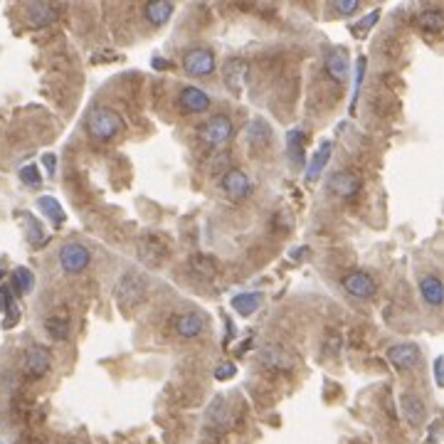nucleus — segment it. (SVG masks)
Returning a JSON list of instances; mask_svg holds the SVG:
<instances>
[{
    "mask_svg": "<svg viewBox=\"0 0 444 444\" xmlns=\"http://www.w3.org/2000/svg\"><path fill=\"white\" fill-rule=\"evenodd\" d=\"M328 193L341 200H351L360 193V178L353 171H336L328 178Z\"/></svg>",
    "mask_w": 444,
    "mask_h": 444,
    "instance_id": "5",
    "label": "nucleus"
},
{
    "mask_svg": "<svg viewBox=\"0 0 444 444\" xmlns=\"http://www.w3.org/2000/svg\"><path fill=\"white\" fill-rule=\"evenodd\" d=\"M358 8H360L358 0H333V3H331V10L338 13V15H353Z\"/></svg>",
    "mask_w": 444,
    "mask_h": 444,
    "instance_id": "35",
    "label": "nucleus"
},
{
    "mask_svg": "<svg viewBox=\"0 0 444 444\" xmlns=\"http://www.w3.org/2000/svg\"><path fill=\"white\" fill-rule=\"evenodd\" d=\"M434 383H437V385L444 383V360H442V358H437V360H434Z\"/></svg>",
    "mask_w": 444,
    "mask_h": 444,
    "instance_id": "37",
    "label": "nucleus"
},
{
    "mask_svg": "<svg viewBox=\"0 0 444 444\" xmlns=\"http://www.w3.org/2000/svg\"><path fill=\"white\" fill-rule=\"evenodd\" d=\"M13 284H15L20 294H30L35 289V274L27 267H17L13 271Z\"/></svg>",
    "mask_w": 444,
    "mask_h": 444,
    "instance_id": "29",
    "label": "nucleus"
},
{
    "mask_svg": "<svg viewBox=\"0 0 444 444\" xmlns=\"http://www.w3.org/2000/svg\"><path fill=\"white\" fill-rule=\"evenodd\" d=\"M57 260H60V267L67 271V274H77V271L89 267L92 252L79 242H65L60 247V252H57Z\"/></svg>",
    "mask_w": 444,
    "mask_h": 444,
    "instance_id": "2",
    "label": "nucleus"
},
{
    "mask_svg": "<svg viewBox=\"0 0 444 444\" xmlns=\"http://www.w3.org/2000/svg\"><path fill=\"white\" fill-rule=\"evenodd\" d=\"M341 284H343V289L356 299H370V296H375V292H378L375 279L370 274H365V271H348V274H343Z\"/></svg>",
    "mask_w": 444,
    "mask_h": 444,
    "instance_id": "8",
    "label": "nucleus"
},
{
    "mask_svg": "<svg viewBox=\"0 0 444 444\" xmlns=\"http://www.w3.org/2000/svg\"><path fill=\"white\" fill-rule=\"evenodd\" d=\"M303 141H306V136H303L301 129H292L287 134V156H289V161H292V168H296V171L306 166Z\"/></svg>",
    "mask_w": 444,
    "mask_h": 444,
    "instance_id": "18",
    "label": "nucleus"
},
{
    "mask_svg": "<svg viewBox=\"0 0 444 444\" xmlns=\"http://www.w3.org/2000/svg\"><path fill=\"white\" fill-rule=\"evenodd\" d=\"M38 207L42 210V215H47L49 220L54 222V225H62V222H65V210H62L57 198H52V196L38 198Z\"/></svg>",
    "mask_w": 444,
    "mask_h": 444,
    "instance_id": "27",
    "label": "nucleus"
},
{
    "mask_svg": "<svg viewBox=\"0 0 444 444\" xmlns=\"http://www.w3.org/2000/svg\"><path fill=\"white\" fill-rule=\"evenodd\" d=\"M146 296V282L143 276L134 274V271H126L124 276L116 284V299H121L124 303H138Z\"/></svg>",
    "mask_w": 444,
    "mask_h": 444,
    "instance_id": "9",
    "label": "nucleus"
},
{
    "mask_svg": "<svg viewBox=\"0 0 444 444\" xmlns=\"http://www.w3.org/2000/svg\"><path fill=\"white\" fill-rule=\"evenodd\" d=\"M244 79H247V65H244L242 60H230L225 62V87L230 89L232 94H239L242 92V84Z\"/></svg>",
    "mask_w": 444,
    "mask_h": 444,
    "instance_id": "19",
    "label": "nucleus"
},
{
    "mask_svg": "<svg viewBox=\"0 0 444 444\" xmlns=\"http://www.w3.org/2000/svg\"><path fill=\"white\" fill-rule=\"evenodd\" d=\"M188 269L193 271L196 276H200V279H215L217 276V264L212 257L207 255H193L188 260Z\"/></svg>",
    "mask_w": 444,
    "mask_h": 444,
    "instance_id": "25",
    "label": "nucleus"
},
{
    "mask_svg": "<svg viewBox=\"0 0 444 444\" xmlns=\"http://www.w3.org/2000/svg\"><path fill=\"white\" fill-rule=\"evenodd\" d=\"M20 180L25 185H30V188H40V185H42L40 171L35 168V166H25V168H20Z\"/></svg>",
    "mask_w": 444,
    "mask_h": 444,
    "instance_id": "34",
    "label": "nucleus"
},
{
    "mask_svg": "<svg viewBox=\"0 0 444 444\" xmlns=\"http://www.w3.org/2000/svg\"><path fill=\"white\" fill-rule=\"evenodd\" d=\"M418 25L422 30H429V33H439L444 27V15L439 10H425L418 15Z\"/></svg>",
    "mask_w": 444,
    "mask_h": 444,
    "instance_id": "30",
    "label": "nucleus"
},
{
    "mask_svg": "<svg viewBox=\"0 0 444 444\" xmlns=\"http://www.w3.org/2000/svg\"><path fill=\"white\" fill-rule=\"evenodd\" d=\"M0 444H3V442H0Z\"/></svg>",
    "mask_w": 444,
    "mask_h": 444,
    "instance_id": "40",
    "label": "nucleus"
},
{
    "mask_svg": "<svg viewBox=\"0 0 444 444\" xmlns=\"http://www.w3.org/2000/svg\"><path fill=\"white\" fill-rule=\"evenodd\" d=\"M136 255H138V260H141L143 264L158 267L163 262V257H166V244L158 237H143L141 242H138V247H136Z\"/></svg>",
    "mask_w": 444,
    "mask_h": 444,
    "instance_id": "13",
    "label": "nucleus"
},
{
    "mask_svg": "<svg viewBox=\"0 0 444 444\" xmlns=\"http://www.w3.org/2000/svg\"><path fill=\"white\" fill-rule=\"evenodd\" d=\"M25 225H27V237L33 239V244H42L45 242V230H42V225H40L38 220H35L33 215H27L25 217Z\"/></svg>",
    "mask_w": 444,
    "mask_h": 444,
    "instance_id": "32",
    "label": "nucleus"
},
{
    "mask_svg": "<svg viewBox=\"0 0 444 444\" xmlns=\"http://www.w3.org/2000/svg\"><path fill=\"white\" fill-rule=\"evenodd\" d=\"M178 104L183 111H188V114H203L207 106H210V97H207L203 89L198 87H185L183 92H180L178 97Z\"/></svg>",
    "mask_w": 444,
    "mask_h": 444,
    "instance_id": "15",
    "label": "nucleus"
},
{
    "mask_svg": "<svg viewBox=\"0 0 444 444\" xmlns=\"http://www.w3.org/2000/svg\"><path fill=\"white\" fill-rule=\"evenodd\" d=\"M363 77H365V57H358V62H356V81H353L351 106H356V102H358V92H360V84H363Z\"/></svg>",
    "mask_w": 444,
    "mask_h": 444,
    "instance_id": "33",
    "label": "nucleus"
},
{
    "mask_svg": "<svg viewBox=\"0 0 444 444\" xmlns=\"http://www.w3.org/2000/svg\"><path fill=\"white\" fill-rule=\"evenodd\" d=\"M420 294H422L425 303H429V306H439L444 299V289H442V282H439L437 274H425L422 279H420Z\"/></svg>",
    "mask_w": 444,
    "mask_h": 444,
    "instance_id": "23",
    "label": "nucleus"
},
{
    "mask_svg": "<svg viewBox=\"0 0 444 444\" xmlns=\"http://www.w3.org/2000/svg\"><path fill=\"white\" fill-rule=\"evenodd\" d=\"M70 328H72V319L67 314H52L45 319V333L57 343L70 338Z\"/></svg>",
    "mask_w": 444,
    "mask_h": 444,
    "instance_id": "20",
    "label": "nucleus"
},
{
    "mask_svg": "<svg viewBox=\"0 0 444 444\" xmlns=\"http://www.w3.org/2000/svg\"><path fill=\"white\" fill-rule=\"evenodd\" d=\"M326 72H328L331 79L336 81H346L348 79V49L346 47H331L328 54H326Z\"/></svg>",
    "mask_w": 444,
    "mask_h": 444,
    "instance_id": "12",
    "label": "nucleus"
},
{
    "mask_svg": "<svg viewBox=\"0 0 444 444\" xmlns=\"http://www.w3.org/2000/svg\"><path fill=\"white\" fill-rule=\"evenodd\" d=\"M42 166H45V171H47L49 175H54V168H57V158H54L52 153H47V156H42Z\"/></svg>",
    "mask_w": 444,
    "mask_h": 444,
    "instance_id": "38",
    "label": "nucleus"
},
{
    "mask_svg": "<svg viewBox=\"0 0 444 444\" xmlns=\"http://www.w3.org/2000/svg\"><path fill=\"white\" fill-rule=\"evenodd\" d=\"M235 373H237V365H235V363H220L215 368V378L217 380H230V378H235Z\"/></svg>",
    "mask_w": 444,
    "mask_h": 444,
    "instance_id": "36",
    "label": "nucleus"
},
{
    "mask_svg": "<svg viewBox=\"0 0 444 444\" xmlns=\"http://www.w3.org/2000/svg\"><path fill=\"white\" fill-rule=\"evenodd\" d=\"M3 276H6V274H3V269H0V282H3Z\"/></svg>",
    "mask_w": 444,
    "mask_h": 444,
    "instance_id": "39",
    "label": "nucleus"
},
{
    "mask_svg": "<svg viewBox=\"0 0 444 444\" xmlns=\"http://www.w3.org/2000/svg\"><path fill=\"white\" fill-rule=\"evenodd\" d=\"M388 358H390V363L400 370H412L415 365L422 360V353L415 343H397V346L388 348Z\"/></svg>",
    "mask_w": 444,
    "mask_h": 444,
    "instance_id": "11",
    "label": "nucleus"
},
{
    "mask_svg": "<svg viewBox=\"0 0 444 444\" xmlns=\"http://www.w3.org/2000/svg\"><path fill=\"white\" fill-rule=\"evenodd\" d=\"M380 17V10H373V13H368L365 17H360V20L353 25V35L356 38H363V35H368L370 30H373V25H375V20Z\"/></svg>",
    "mask_w": 444,
    "mask_h": 444,
    "instance_id": "31",
    "label": "nucleus"
},
{
    "mask_svg": "<svg viewBox=\"0 0 444 444\" xmlns=\"http://www.w3.org/2000/svg\"><path fill=\"white\" fill-rule=\"evenodd\" d=\"M331 148H333V143L331 141H324L319 148H316V153L311 156V161L303 166V175H306V180L319 178L321 171L326 168V163H328V158H331Z\"/></svg>",
    "mask_w": 444,
    "mask_h": 444,
    "instance_id": "21",
    "label": "nucleus"
},
{
    "mask_svg": "<svg viewBox=\"0 0 444 444\" xmlns=\"http://www.w3.org/2000/svg\"><path fill=\"white\" fill-rule=\"evenodd\" d=\"M198 136H200V141H205L207 146H220V143H225L230 136H232V121H230V116L217 114L198 129Z\"/></svg>",
    "mask_w": 444,
    "mask_h": 444,
    "instance_id": "3",
    "label": "nucleus"
},
{
    "mask_svg": "<svg viewBox=\"0 0 444 444\" xmlns=\"http://www.w3.org/2000/svg\"><path fill=\"white\" fill-rule=\"evenodd\" d=\"M183 67H185V72L193 77H207L215 72V54L205 47L188 49L183 57Z\"/></svg>",
    "mask_w": 444,
    "mask_h": 444,
    "instance_id": "6",
    "label": "nucleus"
},
{
    "mask_svg": "<svg viewBox=\"0 0 444 444\" xmlns=\"http://www.w3.org/2000/svg\"><path fill=\"white\" fill-rule=\"evenodd\" d=\"M222 190L232 203H242L252 193V180H249V175L244 171L232 168L222 175Z\"/></svg>",
    "mask_w": 444,
    "mask_h": 444,
    "instance_id": "4",
    "label": "nucleus"
},
{
    "mask_svg": "<svg viewBox=\"0 0 444 444\" xmlns=\"http://www.w3.org/2000/svg\"><path fill=\"white\" fill-rule=\"evenodd\" d=\"M57 15H60V10L54 6H49V3H33V6L25 8V17L33 27L49 25V22L57 20Z\"/></svg>",
    "mask_w": 444,
    "mask_h": 444,
    "instance_id": "17",
    "label": "nucleus"
},
{
    "mask_svg": "<svg viewBox=\"0 0 444 444\" xmlns=\"http://www.w3.org/2000/svg\"><path fill=\"white\" fill-rule=\"evenodd\" d=\"M225 425H228V402H225L222 395H217L215 400L207 405V427L220 432Z\"/></svg>",
    "mask_w": 444,
    "mask_h": 444,
    "instance_id": "24",
    "label": "nucleus"
},
{
    "mask_svg": "<svg viewBox=\"0 0 444 444\" xmlns=\"http://www.w3.org/2000/svg\"><path fill=\"white\" fill-rule=\"evenodd\" d=\"M121 126H124L121 116L109 106H94L87 116V129L97 141H111L121 131Z\"/></svg>",
    "mask_w": 444,
    "mask_h": 444,
    "instance_id": "1",
    "label": "nucleus"
},
{
    "mask_svg": "<svg viewBox=\"0 0 444 444\" xmlns=\"http://www.w3.org/2000/svg\"><path fill=\"white\" fill-rule=\"evenodd\" d=\"M400 410H402V418H405L412 427H420V425L425 422V415H427L425 402L420 400L415 393H402L400 395Z\"/></svg>",
    "mask_w": 444,
    "mask_h": 444,
    "instance_id": "14",
    "label": "nucleus"
},
{
    "mask_svg": "<svg viewBox=\"0 0 444 444\" xmlns=\"http://www.w3.org/2000/svg\"><path fill=\"white\" fill-rule=\"evenodd\" d=\"M260 363L269 370H292L294 368V353L279 343H269L260 351Z\"/></svg>",
    "mask_w": 444,
    "mask_h": 444,
    "instance_id": "7",
    "label": "nucleus"
},
{
    "mask_svg": "<svg viewBox=\"0 0 444 444\" xmlns=\"http://www.w3.org/2000/svg\"><path fill=\"white\" fill-rule=\"evenodd\" d=\"M173 10H175L173 3H148L146 17L153 22V25H163V22H168V17L173 15Z\"/></svg>",
    "mask_w": 444,
    "mask_h": 444,
    "instance_id": "28",
    "label": "nucleus"
},
{
    "mask_svg": "<svg viewBox=\"0 0 444 444\" xmlns=\"http://www.w3.org/2000/svg\"><path fill=\"white\" fill-rule=\"evenodd\" d=\"M262 303V294L260 292H247V294H237L232 299V309L237 311L239 316H252Z\"/></svg>",
    "mask_w": 444,
    "mask_h": 444,
    "instance_id": "26",
    "label": "nucleus"
},
{
    "mask_svg": "<svg viewBox=\"0 0 444 444\" xmlns=\"http://www.w3.org/2000/svg\"><path fill=\"white\" fill-rule=\"evenodd\" d=\"M269 138H271V129L264 119H252L247 129H244V143H249L252 148L264 146V143H269Z\"/></svg>",
    "mask_w": 444,
    "mask_h": 444,
    "instance_id": "22",
    "label": "nucleus"
},
{
    "mask_svg": "<svg viewBox=\"0 0 444 444\" xmlns=\"http://www.w3.org/2000/svg\"><path fill=\"white\" fill-rule=\"evenodd\" d=\"M22 365H25V373L30 375V378H42L49 370V365H52V353L45 346H40V343H35V346H30L25 351Z\"/></svg>",
    "mask_w": 444,
    "mask_h": 444,
    "instance_id": "10",
    "label": "nucleus"
},
{
    "mask_svg": "<svg viewBox=\"0 0 444 444\" xmlns=\"http://www.w3.org/2000/svg\"><path fill=\"white\" fill-rule=\"evenodd\" d=\"M203 326H205V321H203V314H198V311H185V314L175 316V333L180 338L200 336Z\"/></svg>",
    "mask_w": 444,
    "mask_h": 444,
    "instance_id": "16",
    "label": "nucleus"
}]
</instances>
